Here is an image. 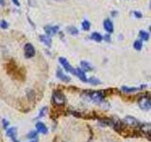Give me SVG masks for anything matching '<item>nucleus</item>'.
I'll return each instance as SVG.
<instances>
[{"label": "nucleus", "instance_id": "nucleus-28", "mask_svg": "<svg viewBox=\"0 0 151 142\" xmlns=\"http://www.w3.org/2000/svg\"><path fill=\"white\" fill-rule=\"evenodd\" d=\"M133 14L135 15V17L136 18H142L143 17V14H142V12H137V11H135V12H133Z\"/></svg>", "mask_w": 151, "mask_h": 142}, {"label": "nucleus", "instance_id": "nucleus-34", "mask_svg": "<svg viewBox=\"0 0 151 142\" xmlns=\"http://www.w3.org/2000/svg\"><path fill=\"white\" fill-rule=\"evenodd\" d=\"M149 30H150V32H151V26L149 27Z\"/></svg>", "mask_w": 151, "mask_h": 142}, {"label": "nucleus", "instance_id": "nucleus-19", "mask_svg": "<svg viewBox=\"0 0 151 142\" xmlns=\"http://www.w3.org/2000/svg\"><path fill=\"white\" fill-rule=\"evenodd\" d=\"M122 91L125 93H132V92H136L138 91L139 88L137 87H127V86H122Z\"/></svg>", "mask_w": 151, "mask_h": 142}, {"label": "nucleus", "instance_id": "nucleus-11", "mask_svg": "<svg viewBox=\"0 0 151 142\" xmlns=\"http://www.w3.org/2000/svg\"><path fill=\"white\" fill-rule=\"evenodd\" d=\"M77 77L81 80L83 83H88V79L86 78V75H85V71L82 70L81 68H76V74Z\"/></svg>", "mask_w": 151, "mask_h": 142}, {"label": "nucleus", "instance_id": "nucleus-21", "mask_svg": "<svg viewBox=\"0 0 151 142\" xmlns=\"http://www.w3.org/2000/svg\"><path fill=\"white\" fill-rule=\"evenodd\" d=\"M67 31L72 35H78V30L76 27H69L67 28Z\"/></svg>", "mask_w": 151, "mask_h": 142}, {"label": "nucleus", "instance_id": "nucleus-31", "mask_svg": "<svg viewBox=\"0 0 151 142\" xmlns=\"http://www.w3.org/2000/svg\"><path fill=\"white\" fill-rule=\"evenodd\" d=\"M0 6H5V0H0Z\"/></svg>", "mask_w": 151, "mask_h": 142}, {"label": "nucleus", "instance_id": "nucleus-17", "mask_svg": "<svg viewBox=\"0 0 151 142\" xmlns=\"http://www.w3.org/2000/svg\"><path fill=\"white\" fill-rule=\"evenodd\" d=\"M80 65H81L82 70H84L85 72H86V71H92L93 70L92 65L90 64L87 61H81V63H80Z\"/></svg>", "mask_w": 151, "mask_h": 142}, {"label": "nucleus", "instance_id": "nucleus-25", "mask_svg": "<svg viewBox=\"0 0 151 142\" xmlns=\"http://www.w3.org/2000/svg\"><path fill=\"white\" fill-rule=\"evenodd\" d=\"M37 131H30L29 133L27 134V138H35V137L37 136Z\"/></svg>", "mask_w": 151, "mask_h": 142}, {"label": "nucleus", "instance_id": "nucleus-18", "mask_svg": "<svg viewBox=\"0 0 151 142\" xmlns=\"http://www.w3.org/2000/svg\"><path fill=\"white\" fill-rule=\"evenodd\" d=\"M139 37L141 38L142 41H148V39H149V33L145 31V30H140Z\"/></svg>", "mask_w": 151, "mask_h": 142}, {"label": "nucleus", "instance_id": "nucleus-9", "mask_svg": "<svg viewBox=\"0 0 151 142\" xmlns=\"http://www.w3.org/2000/svg\"><path fill=\"white\" fill-rule=\"evenodd\" d=\"M98 122H99V124H101L103 126H111V127H113V126H114L115 120H111V118H108V117H102V118H99Z\"/></svg>", "mask_w": 151, "mask_h": 142}, {"label": "nucleus", "instance_id": "nucleus-20", "mask_svg": "<svg viewBox=\"0 0 151 142\" xmlns=\"http://www.w3.org/2000/svg\"><path fill=\"white\" fill-rule=\"evenodd\" d=\"M133 47H134V49L140 51L143 49V42H142V40H136L133 44Z\"/></svg>", "mask_w": 151, "mask_h": 142}, {"label": "nucleus", "instance_id": "nucleus-1", "mask_svg": "<svg viewBox=\"0 0 151 142\" xmlns=\"http://www.w3.org/2000/svg\"><path fill=\"white\" fill-rule=\"evenodd\" d=\"M83 96L85 97L86 101H89L91 102L99 103L104 101L105 99V93L103 91H86L83 93Z\"/></svg>", "mask_w": 151, "mask_h": 142}, {"label": "nucleus", "instance_id": "nucleus-27", "mask_svg": "<svg viewBox=\"0 0 151 142\" xmlns=\"http://www.w3.org/2000/svg\"><path fill=\"white\" fill-rule=\"evenodd\" d=\"M2 125H3V128L5 130H7L8 129V127L9 125V122L7 120H5V118H3L2 120Z\"/></svg>", "mask_w": 151, "mask_h": 142}, {"label": "nucleus", "instance_id": "nucleus-29", "mask_svg": "<svg viewBox=\"0 0 151 142\" xmlns=\"http://www.w3.org/2000/svg\"><path fill=\"white\" fill-rule=\"evenodd\" d=\"M104 40H106L107 42H111V37H110V35H105V36H104Z\"/></svg>", "mask_w": 151, "mask_h": 142}, {"label": "nucleus", "instance_id": "nucleus-23", "mask_svg": "<svg viewBox=\"0 0 151 142\" xmlns=\"http://www.w3.org/2000/svg\"><path fill=\"white\" fill-rule=\"evenodd\" d=\"M88 83H90L91 84H93V85H97L99 84L101 82L99 80H97L96 78H94V77H92V78H90L88 79Z\"/></svg>", "mask_w": 151, "mask_h": 142}, {"label": "nucleus", "instance_id": "nucleus-12", "mask_svg": "<svg viewBox=\"0 0 151 142\" xmlns=\"http://www.w3.org/2000/svg\"><path fill=\"white\" fill-rule=\"evenodd\" d=\"M45 30L48 36L55 35L59 30V27L58 26H46L45 27Z\"/></svg>", "mask_w": 151, "mask_h": 142}, {"label": "nucleus", "instance_id": "nucleus-35", "mask_svg": "<svg viewBox=\"0 0 151 142\" xmlns=\"http://www.w3.org/2000/svg\"><path fill=\"white\" fill-rule=\"evenodd\" d=\"M61 142H64V141H61Z\"/></svg>", "mask_w": 151, "mask_h": 142}, {"label": "nucleus", "instance_id": "nucleus-33", "mask_svg": "<svg viewBox=\"0 0 151 142\" xmlns=\"http://www.w3.org/2000/svg\"><path fill=\"white\" fill-rule=\"evenodd\" d=\"M30 142H38V140H33V141H30Z\"/></svg>", "mask_w": 151, "mask_h": 142}, {"label": "nucleus", "instance_id": "nucleus-16", "mask_svg": "<svg viewBox=\"0 0 151 142\" xmlns=\"http://www.w3.org/2000/svg\"><path fill=\"white\" fill-rule=\"evenodd\" d=\"M91 39L99 43V42H102L104 40V36H102L100 33H98V32H93L92 35H91Z\"/></svg>", "mask_w": 151, "mask_h": 142}, {"label": "nucleus", "instance_id": "nucleus-3", "mask_svg": "<svg viewBox=\"0 0 151 142\" xmlns=\"http://www.w3.org/2000/svg\"><path fill=\"white\" fill-rule=\"evenodd\" d=\"M138 105L143 111H148L151 109V97L147 94H144L138 99Z\"/></svg>", "mask_w": 151, "mask_h": 142}, {"label": "nucleus", "instance_id": "nucleus-5", "mask_svg": "<svg viewBox=\"0 0 151 142\" xmlns=\"http://www.w3.org/2000/svg\"><path fill=\"white\" fill-rule=\"evenodd\" d=\"M59 62H60V64L63 65V67L66 71H67V72H70V73H72L74 75L76 74V68H74L73 66L68 63V61L66 60L65 58H63V57H60Z\"/></svg>", "mask_w": 151, "mask_h": 142}, {"label": "nucleus", "instance_id": "nucleus-6", "mask_svg": "<svg viewBox=\"0 0 151 142\" xmlns=\"http://www.w3.org/2000/svg\"><path fill=\"white\" fill-rule=\"evenodd\" d=\"M139 131L141 135H144L146 137L151 136V123H143L139 127Z\"/></svg>", "mask_w": 151, "mask_h": 142}, {"label": "nucleus", "instance_id": "nucleus-10", "mask_svg": "<svg viewBox=\"0 0 151 142\" xmlns=\"http://www.w3.org/2000/svg\"><path fill=\"white\" fill-rule=\"evenodd\" d=\"M36 129H37V132L40 133V134H42V135H46L47 132H48V129H47V127L45 126V123H42L41 121H38L36 123Z\"/></svg>", "mask_w": 151, "mask_h": 142}, {"label": "nucleus", "instance_id": "nucleus-24", "mask_svg": "<svg viewBox=\"0 0 151 142\" xmlns=\"http://www.w3.org/2000/svg\"><path fill=\"white\" fill-rule=\"evenodd\" d=\"M46 112H47V107L45 106V107H42L41 110H40V112H39V115H38V117H37V118H41V117H45V114H46Z\"/></svg>", "mask_w": 151, "mask_h": 142}, {"label": "nucleus", "instance_id": "nucleus-8", "mask_svg": "<svg viewBox=\"0 0 151 142\" xmlns=\"http://www.w3.org/2000/svg\"><path fill=\"white\" fill-rule=\"evenodd\" d=\"M6 135H7V136H9V138L12 139V142H20V141L17 139V137H16V135H17V130H16V128H13V127L8 128L7 132H6Z\"/></svg>", "mask_w": 151, "mask_h": 142}, {"label": "nucleus", "instance_id": "nucleus-32", "mask_svg": "<svg viewBox=\"0 0 151 142\" xmlns=\"http://www.w3.org/2000/svg\"><path fill=\"white\" fill-rule=\"evenodd\" d=\"M149 9H151V1H150V4H149Z\"/></svg>", "mask_w": 151, "mask_h": 142}, {"label": "nucleus", "instance_id": "nucleus-30", "mask_svg": "<svg viewBox=\"0 0 151 142\" xmlns=\"http://www.w3.org/2000/svg\"><path fill=\"white\" fill-rule=\"evenodd\" d=\"M12 2L16 5V6H20V3H19L18 0H12Z\"/></svg>", "mask_w": 151, "mask_h": 142}, {"label": "nucleus", "instance_id": "nucleus-13", "mask_svg": "<svg viewBox=\"0 0 151 142\" xmlns=\"http://www.w3.org/2000/svg\"><path fill=\"white\" fill-rule=\"evenodd\" d=\"M103 26H104V28H105V30L108 33L113 32V23L111 22V20H110V19H106V20H104Z\"/></svg>", "mask_w": 151, "mask_h": 142}, {"label": "nucleus", "instance_id": "nucleus-22", "mask_svg": "<svg viewBox=\"0 0 151 142\" xmlns=\"http://www.w3.org/2000/svg\"><path fill=\"white\" fill-rule=\"evenodd\" d=\"M82 28L84 30H90V28H91V23H90L88 20H83L82 22Z\"/></svg>", "mask_w": 151, "mask_h": 142}, {"label": "nucleus", "instance_id": "nucleus-14", "mask_svg": "<svg viewBox=\"0 0 151 142\" xmlns=\"http://www.w3.org/2000/svg\"><path fill=\"white\" fill-rule=\"evenodd\" d=\"M57 77H58L60 80L64 82V83H69L70 80H71L70 77H68L67 75H65L60 68H58V70H57Z\"/></svg>", "mask_w": 151, "mask_h": 142}, {"label": "nucleus", "instance_id": "nucleus-7", "mask_svg": "<svg viewBox=\"0 0 151 142\" xmlns=\"http://www.w3.org/2000/svg\"><path fill=\"white\" fill-rule=\"evenodd\" d=\"M24 51H25V57L27 59L32 58L35 55V49L31 44H27L24 47Z\"/></svg>", "mask_w": 151, "mask_h": 142}, {"label": "nucleus", "instance_id": "nucleus-2", "mask_svg": "<svg viewBox=\"0 0 151 142\" xmlns=\"http://www.w3.org/2000/svg\"><path fill=\"white\" fill-rule=\"evenodd\" d=\"M52 102L57 107L63 106L66 102V99L63 93L60 92V90H54L52 93Z\"/></svg>", "mask_w": 151, "mask_h": 142}, {"label": "nucleus", "instance_id": "nucleus-15", "mask_svg": "<svg viewBox=\"0 0 151 142\" xmlns=\"http://www.w3.org/2000/svg\"><path fill=\"white\" fill-rule=\"evenodd\" d=\"M40 40L47 46H51L52 40L48 35H40Z\"/></svg>", "mask_w": 151, "mask_h": 142}, {"label": "nucleus", "instance_id": "nucleus-26", "mask_svg": "<svg viewBox=\"0 0 151 142\" xmlns=\"http://www.w3.org/2000/svg\"><path fill=\"white\" fill-rule=\"evenodd\" d=\"M0 27H1L3 30H6V28H9V24L5 20H1V22H0Z\"/></svg>", "mask_w": 151, "mask_h": 142}, {"label": "nucleus", "instance_id": "nucleus-4", "mask_svg": "<svg viewBox=\"0 0 151 142\" xmlns=\"http://www.w3.org/2000/svg\"><path fill=\"white\" fill-rule=\"evenodd\" d=\"M123 122L125 123V125L129 126L130 128H139L141 125L140 121L137 120V118H135L134 117H131V116H127L124 118V121Z\"/></svg>", "mask_w": 151, "mask_h": 142}]
</instances>
